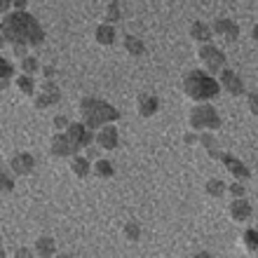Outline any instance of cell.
<instances>
[{
    "label": "cell",
    "mask_w": 258,
    "mask_h": 258,
    "mask_svg": "<svg viewBox=\"0 0 258 258\" xmlns=\"http://www.w3.org/2000/svg\"><path fill=\"white\" fill-rule=\"evenodd\" d=\"M228 190L232 192V197H244V185L239 183V181H235L232 185H228Z\"/></svg>",
    "instance_id": "32"
},
{
    "label": "cell",
    "mask_w": 258,
    "mask_h": 258,
    "mask_svg": "<svg viewBox=\"0 0 258 258\" xmlns=\"http://www.w3.org/2000/svg\"><path fill=\"white\" fill-rule=\"evenodd\" d=\"M21 71L26 75H35L40 71V63H38L35 56H24V59H21Z\"/></svg>",
    "instance_id": "27"
},
{
    "label": "cell",
    "mask_w": 258,
    "mask_h": 258,
    "mask_svg": "<svg viewBox=\"0 0 258 258\" xmlns=\"http://www.w3.org/2000/svg\"><path fill=\"white\" fill-rule=\"evenodd\" d=\"M28 0H14V10H26Z\"/></svg>",
    "instance_id": "36"
},
{
    "label": "cell",
    "mask_w": 258,
    "mask_h": 258,
    "mask_svg": "<svg viewBox=\"0 0 258 258\" xmlns=\"http://www.w3.org/2000/svg\"><path fill=\"white\" fill-rule=\"evenodd\" d=\"M136 106H139V115L141 117H153L160 110V99L155 94H139Z\"/></svg>",
    "instance_id": "15"
},
{
    "label": "cell",
    "mask_w": 258,
    "mask_h": 258,
    "mask_svg": "<svg viewBox=\"0 0 258 258\" xmlns=\"http://www.w3.org/2000/svg\"><path fill=\"white\" fill-rule=\"evenodd\" d=\"M94 38L99 45H106V47H110L113 42H115V28H113V24H99L94 31Z\"/></svg>",
    "instance_id": "16"
},
{
    "label": "cell",
    "mask_w": 258,
    "mask_h": 258,
    "mask_svg": "<svg viewBox=\"0 0 258 258\" xmlns=\"http://www.w3.org/2000/svg\"><path fill=\"white\" fill-rule=\"evenodd\" d=\"M10 169L17 174V176H26V174H31V171L35 169V160L31 153H17V155H12V160H10Z\"/></svg>",
    "instance_id": "10"
},
{
    "label": "cell",
    "mask_w": 258,
    "mask_h": 258,
    "mask_svg": "<svg viewBox=\"0 0 258 258\" xmlns=\"http://www.w3.org/2000/svg\"><path fill=\"white\" fill-rule=\"evenodd\" d=\"M246 103H249V110L253 115H258V94L256 92H246Z\"/></svg>",
    "instance_id": "30"
},
{
    "label": "cell",
    "mask_w": 258,
    "mask_h": 258,
    "mask_svg": "<svg viewBox=\"0 0 258 258\" xmlns=\"http://www.w3.org/2000/svg\"><path fill=\"white\" fill-rule=\"evenodd\" d=\"M0 68H3V89H7L10 78L14 75V66L10 63V59H7V56H0Z\"/></svg>",
    "instance_id": "26"
},
{
    "label": "cell",
    "mask_w": 258,
    "mask_h": 258,
    "mask_svg": "<svg viewBox=\"0 0 258 258\" xmlns=\"http://www.w3.org/2000/svg\"><path fill=\"white\" fill-rule=\"evenodd\" d=\"M71 171H73L78 178H87L89 171H94L92 167H89V160L82 155H73V160H71Z\"/></svg>",
    "instance_id": "19"
},
{
    "label": "cell",
    "mask_w": 258,
    "mask_h": 258,
    "mask_svg": "<svg viewBox=\"0 0 258 258\" xmlns=\"http://www.w3.org/2000/svg\"><path fill=\"white\" fill-rule=\"evenodd\" d=\"M3 42H10L17 56H28V47H40L45 42V31L40 21L26 10H14L3 14Z\"/></svg>",
    "instance_id": "1"
},
{
    "label": "cell",
    "mask_w": 258,
    "mask_h": 258,
    "mask_svg": "<svg viewBox=\"0 0 258 258\" xmlns=\"http://www.w3.org/2000/svg\"><path fill=\"white\" fill-rule=\"evenodd\" d=\"M214 31H216L225 42H235L239 38V24L232 19H225V17L214 21Z\"/></svg>",
    "instance_id": "11"
},
{
    "label": "cell",
    "mask_w": 258,
    "mask_h": 258,
    "mask_svg": "<svg viewBox=\"0 0 258 258\" xmlns=\"http://www.w3.org/2000/svg\"><path fill=\"white\" fill-rule=\"evenodd\" d=\"M59 101H61V92H59V87H56L52 80H45L42 92L35 94V99H33L35 108H49V106H54V103H59Z\"/></svg>",
    "instance_id": "7"
},
{
    "label": "cell",
    "mask_w": 258,
    "mask_h": 258,
    "mask_svg": "<svg viewBox=\"0 0 258 258\" xmlns=\"http://www.w3.org/2000/svg\"><path fill=\"white\" fill-rule=\"evenodd\" d=\"M249 216H251V204H249V200H246V197H232V202H230L232 221L244 223V221H249Z\"/></svg>",
    "instance_id": "14"
},
{
    "label": "cell",
    "mask_w": 258,
    "mask_h": 258,
    "mask_svg": "<svg viewBox=\"0 0 258 258\" xmlns=\"http://www.w3.org/2000/svg\"><path fill=\"white\" fill-rule=\"evenodd\" d=\"M106 17H108V24H115V21L122 19V12H120V3H117V0H113L108 5V14H106Z\"/></svg>",
    "instance_id": "29"
},
{
    "label": "cell",
    "mask_w": 258,
    "mask_h": 258,
    "mask_svg": "<svg viewBox=\"0 0 258 258\" xmlns=\"http://www.w3.org/2000/svg\"><path fill=\"white\" fill-rule=\"evenodd\" d=\"M14 0H0V7H3V14H10V5Z\"/></svg>",
    "instance_id": "35"
},
{
    "label": "cell",
    "mask_w": 258,
    "mask_h": 258,
    "mask_svg": "<svg viewBox=\"0 0 258 258\" xmlns=\"http://www.w3.org/2000/svg\"><path fill=\"white\" fill-rule=\"evenodd\" d=\"M0 181H3V190H5V192H12L14 190V183H12V178H10V171H7V169H3Z\"/></svg>",
    "instance_id": "31"
},
{
    "label": "cell",
    "mask_w": 258,
    "mask_h": 258,
    "mask_svg": "<svg viewBox=\"0 0 258 258\" xmlns=\"http://www.w3.org/2000/svg\"><path fill=\"white\" fill-rule=\"evenodd\" d=\"M124 49H127L132 56H141L146 52V42L136 35H124Z\"/></svg>",
    "instance_id": "21"
},
{
    "label": "cell",
    "mask_w": 258,
    "mask_h": 258,
    "mask_svg": "<svg viewBox=\"0 0 258 258\" xmlns=\"http://www.w3.org/2000/svg\"><path fill=\"white\" fill-rule=\"evenodd\" d=\"M54 66H42V75H45V80H52L54 78Z\"/></svg>",
    "instance_id": "34"
},
{
    "label": "cell",
    "mask_w": 258,
    "mask_h": 258,
    "mask_svg": "<svg viewBox=\"0 0 258 258\" xmlns=\"http://www.w3.org/2000/svg\"><path fill=\"white\" fill-rule=\"evenodd\" d=\"M96 143H99L103 150H115L117 148V143H120V134H117V129L113 127V122L103 124L101 132L96 134Z\"/></svg>",
    "instance_id": "13"
},
{
    "label": "cell",
    "mask_w": 258,
    "mask_h": 258,
    "mask_svg": "<svg viewBox=\"0 0 258 258\" xmlns=\"http://www.w3.org/2000/svg\"><path fill=\"white\" fill-rule=\"evenodd\" d=\"M251 38H253V40H256V42H258V24H256V26H253V28H251Z\"/></svg>",
    "instance_id": "38"
},
{
    "label": "cell",
    "mask_w": 258,
    "mask_h": 258,
    "mask_svg": "<svg viewBox=\"0 0 258 258\" xmlns=\"http://www.w3.org/2000/svg\"><path fill=\"white\" fill-rule=\"evenodd\" d=\"M94 174L99 178H113L115 176V167H113V162H108V160H99V162L94 164Z\"/></svg>",
    "instance_id": "23"
},
{
    "label": "cell",
    "mask_w": 258,
    "mask_h": 258,
    "mask_svg": "<svg viewBox=\"0 0 258 258\" xmlns=\"http://www.w3.org/2000/svg\"><path fill=\"white\" fill-rule=\"evenodd\" d=\"M200 143L204 146V150L209 153V157H214V160H221V146H218V141H216V136L214 134H209V132H202L200 134Z\"/></svg>",
    "instance_id": "17"
},
{
    "label": "cell",
    "mask_w": 258,
    "mask_h": 258,
    "mask_svg": "<svg viewBox=\"0 0 258 258\" xmlns=\"http://www.w3.org/2000/svg\"><path fill=\"white\" fill-rule=\"evenodd\" d=\"M68 124H71V122H68V117H63V115H59L54 120V127L56 129H68Z\"/></svg>",
    "instance_id": "33"
},
{
    "label": "cell",
    "mask_w": 258,
    "mask_h": 258,
    "mask_svg": "<svg viewBox=\"0 0 258 258\" xmlns=\"http://www.w3.org/2000/svg\"><path fill=\"white\" fill-rule=\"evenodd\" d=\"M221 162H223V167H225L228 171H230V174H232L235 178H237V181H246V178L251 176L249 167H246L244 162H239L237 157L228 155V153H223V155H221Z\"/></svg>",
    "instance_id": "12"
},
{
    "label": "cell",
    "mask_w": 258,
    "mask_h": 258,
    "mask_svg": "<svg viewBox=\"0 0 258 258\" xmlns=\"http://www.w3.org/2000/svg\"><path fill=\"white\" fill-rule=\"evenodd\" d=\"M35 253L42 256V258L54 256L56 253V242L52 237H38V242H35Z\"/></svg>",
    "instance_id": "20"
},
{
    "label": "cell",
    "mask_w": 258,
    "mask_h": 258,
    "mask_svg": "<svg viewBox=\"0 0 258 258\" xmlns=\"http://www.w3.org/2000/svg\"><path fill=\"white\" fill-rule=\"evenodd\" d=\"M197 56H200V61L207 66L209 73H221L225 68V54L216 45H211V42H204L202 47H200V52H197Z\"/></svg>",
    "instance_id": "5"
},
{
    "label": "cell",
    "mask_w": 258,
    "mask_h": 258,
    "mask_svg": "<svg viewBox=\"0 0 258 258\" xmlns=\"http://www.w3.org/2000/svg\"><path fill=\"white\" fill-rule=\"evenodd\" d=\"M66 134H68V139L73 141V146H75V150H78V153H80L82 148H87L89 143L94 141L92 129L85 127V122H71V124H68V129H66Z\"/></svg>",
    "instance_id": "6"
},
{
    "label": "cell",
    "mask_w": 258,
    "mask_h": 258,
    "mask_svg": "<svg viewBox=\"0 0 258 258\" xmlns=\"http://www.w3.org/2000/svg\"><path fill=\"white\" fill-rule=\"evenodd\" d=\"M17 87L24 92L26 96H35V82H33V75H19L17 78Z\"/></svg>",
    "instance_id": "24"
},
{
    "label": "cell",
    "mask_w": 258,
    "mask_h": 258,
    "mask_svg": "<svg viewBox=\"0 0 258 258\" xmlns=\"http://www.w3.org/2000/svg\"><path fill=\"white\" fill-rule=\"evenodd\" d=\"M225 190H228V185H225L221 178H209L207 185H204V192L209 197H216V200H221V197L225 195Z\"/></svg>",
    "instance_id": "22"
},
{
    "label": "cell",
    "mask_w": 258,
    "mask_h": 258,
    "mask_svg": "<svg viewBox=\"0 0 258 258\" xmlns=\"http://www.w3.org/2000/svg\"><path fill=\"white\" fill-rule=\"evenodd\" d=\"M124 237L132 239V242H136V239L141 237V225L134 223V221H129V223L124 225Z\"/></svg>",
    "instance_id": "28"
},
{
    "label": "cell",
    "mask_w": 258,
    "mask_h": 258,
    "mask_svg": "<svg viewBox=\"0 0 258 258\" xmlns=\"http://www.w3.org/2000/svg\"><path fill=\"white\" fill-rule=\"evenodd\" d=\"M80 115H82V122L85 127L96 132L101 129L103 124H110L120 120V110L115 106H110L108 101L103 99H96V96H85L80 101Z\"/></svg>",
    "instance_id": "2"
},
{
    "label": "cell",
    "mask_w": 258,
    "mask_h": 258,
    "mask_svg": "<svg viewBox=\"0 0 258 258\" xmlns=\"http://www.w3.org/2000/svg\"><path fill=\"white\" fill-rule=\"evenodd\" d=\"M190 127L195 132H216L221 129V115L209 103H197L190 110Z\"/></svg>",
    "instance_id": "4"
},
{
    "label": "cell",
    "mask_w": 258,
    "mask_h": 258,
    "mask_svg": "<svg viewBox=\"0 0 258 258\" xmlns=\"http://www.w3.org/2000/svg\"><path fill=\"white\" fill-rule=\"evenodd\" d=\"M49 148H52V155L54 157H71V155H78V150H75L73 141L68 139L66 129L63 132H56L52 136V143H49Z\"/></svg>",
    "instance_id": "8"
},
{
    "label": "cell",
    "mask_w": 258,
    "mask_h": 258,
    "mask_svg": "<svg viewBox=\"0 0 258 258\" xmlns=\"http://www.w3.org/2000/svg\"><path fill=\"white\" fill-rule=\"evenodd\" d=\"M190 38L195 42H200V45H204V42L211 40V26H207L204 21H192L190 26Z\"/></svg>",
    "instance_id": "18"
},
{
    "label": "cell",
    "mask_w": 258,
    "mask_h": 258,
    "mask_svg": "<svg viewBox=\"0 0 258 258\" xmlns=\"http://www.w3.org/2000/svg\"><path fill=\"white\" fill-rule=\"evenodd\" d=\"M195 141H197L195 134H185V143H195Z\"/></svg>",
    "instance_id": "37"
},
{
    "label": "cell",
    "mask_w": 258,
    "mask_h": 258,
    "mask_svg": "<svg viewBox=\"0 0 258 258\" xmlns=\"http://www.w3.org/2000/svg\"><path fill=\"white\" fill-rule=\"evenodd\" d=\"M221 87H223L230 96H242V94H246L242 78H239V75L235 73V71H230L228 66H225L223 71H221Z\"/></svg>",
    "instance_id": "9"
},
{
    "label": "cell",
    "mask_w": 258,
    "mask_h": 258,
    "mask_svg": "<svg viewBox=\"0 0 258 258\" xmlns=\"http://www.w3.org/2000/svg\"><path fill=\"white\" fill-rule=\"evenodd\" d=\"M183 92L197 103H207L221 94V82L207 71H190L183 75Z\"/></svg>",
    "instance_id": "3"
},
{
    "label": "cell",
    "mask_w": 258,
    "mask_h": 258,
    "mask_svg": "<svg viewBox=\"0 0 258 258\" xmlns=\"http://www.w3.org/2000/svg\"><path fill=\"white\" fill-rule=\"evenodd\" d=\"M242 242H244L246 251H258V230H253V228H246L244 235H242Z\"/></svg>",
    "instance_id": "25"
}]
</instances>
